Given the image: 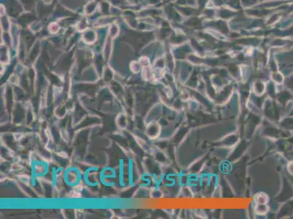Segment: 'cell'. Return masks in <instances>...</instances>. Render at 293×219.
<instances>
[{
    "label": "cell",
    "instance_id": "6da1fadb",
    "mask_svg": "<svg viewBox=\"0 0 293 219\" xmlns=\"http://www.w3.org/2000/svg\"><path fill=\"white\" fill-rule=\"evenodd\" d=\"M255 201L257 202V205H263V204L267 203L268 201V197L264 193L258 194L255 197Z\"/></svg>",
    "mask_w": 293,
    "mask_h": 219
},
{
    "label": "cell",
    "instance_id": "7a4b0ae2",
    "mask_svg": "<svg viewBox=\"0 0 293 219\" xmlns=\"http://www.w3.org/2000/svg\"><path fill=\"white\" fill-rule=\"evenodd\" d=\"M256 211L257 212V213L262 214V215L266 214L268 212V207L266 206V204H263V205H257Z\"/></svg>",
    "mask_w": 293,
    "mask_h": 219
}]
</instances>
